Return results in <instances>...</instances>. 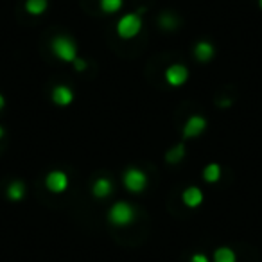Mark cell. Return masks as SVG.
Returning <instances> with one entry per match:
<instances>
[{"label": "cell", "instance_id": "15", "mask_svg": "<svg viewBox=\"0 0 262 262\" xmlns=\"http://www.w3.org/2000/svg\"><path fill=\"white\" fill-rule=\"evenodd\" d=\"M24 192H26V189H24V183H20V182H13L11 185H9V189H8V196L11 198L13 201L22 200Z\"/></svg>", "mask_w": 262, "mask_h": 262}, {"label": "cell", "instance_id": "21", "mask_svg": "<svg viewBox=\"0 0 262 262\" xmlns=\"http://www.w3.org/2000/svg\"><path fill=\"white\" fill-rule=\"evenodd\" d=\"M4 108V97H2V95H0V110Z\"/></svg>", "mask_w": 262, "mask_h": 262}, {"label": "cell", "instance_id": "23", "mask_svg": "<svg viewBox=\"0 0 262 262\" xmlns=\"http://www.w3.org/2000/svg\"><path fill=\"white\" fill-rule=\"evenodd\" d=\"M258 6H260V9H262V0H258Z\"/></svg>", "mask_w": 262, "mask_h": 262}, {"label": "cell", "instance_id": "11", "mask_svg": "<svg viewBox=\"0 0 262 262\" xmlns=\"http://www.w3.org/2000/svg\"><path fill=\"white\" fill-rule=\"evenodd\" d=\"M112 182L110 180H106V178H99L97 182L94 183V196H97V198H106V196H110L112 194Z\"/></svg>", "mask_w": 262, "mask_h": 262}, {"label": "cell", "instance_id": "19", "mask_svg": "<svg viewBox=\"0 0 262 262\" xmlns=\"http://www.w3.org/2000/svg\"><path fill=\"white\" fill-rule=\"evenodd\" d=\"M190 262H208V258L205 257V255H201V253H196L192 258H190Z\"/></svg>", "mask_w": 262, "mask_h": 262}, {"label": "cell", "instance_id": "3", "mask_svg": "<svg viewBox=\"0 0 262 262\" xmlns=\"http://www.w3.org/2000/svg\"><path fill=\"white\" fill-rule=\"evenodd\" d=\"M52 52L56 58L63 61H74L76 59V45L65 36H58L52 40Z\"/></svg>", "mask_w": 262, "mask_h": 262}, {"label": "cell", "instance_id": "20", "mask_svg": "<svg viewBox=\"0 0 262 262\" xmlns=\"http://www.w3.org/2000/svg\"><path fill=\"white\" fill-rule=\"evenodd\" d=\"M74 65H76V69L77 70H83L84 69V61H83V59H74Z\"/></svg>", "mask_w": 262, "mask_h": 262}, {"label": "cell", "instance_id": "13", "mask_svg": "<svg viewBox=\"0 0 262 262\" xmlns=\"http://www.w3.org/2000/svg\"><path fill=\"white\" fill-rule=\"evenodd\" d=\"M203 178L210 183L217 182V180L221 178V167H219L217 164H208L203 171Z\"/></svg>", "mask_w": 262, "mask_h": 262}, {"label": "cell", "instance_id": "14", "mask_svg": "<svg viewBox=\"0 0 262 262\" xmlns=\"http://www.w3.org/2000/svg\"><path fill=\"white\" fill-rule=\"evenodd\" d=\"M235 253L230 248H219L214 253V262H235Z\"/></svg>", "mask_w": 262, "mask_h": 262}, {"label": "cell", "instance_id": "6", "mask_svg": "<svg viewBox=\"0 0 262 262\" xmlns=\"http://www.w3.org/2000/svg\"><path fill=\"white\" fill-rule=\"evenodd\" d=\"M187 77H189V72L183 65H172L165 72V79L171 86H182L187 81Z\"/></svg>", "mask_w": 262, "mask_h": 262}, {"label": "cell", "instance_id": "17", "mask_svg": "<svg viewBox=\"0 0 262 262\" xmlns=\"http://www.w3.org/2000/svg\"><path fill=\"white\" fill-rule=\"evenodd\" d=\"M183 157V146H176V149H172L171 153L167 155V162H180Z\"/></svg>", "mask_w": 262, "mask_h": 262}, {"label": "cell", "instance_id": "7", "mask_svg": "<svg viewBox=\"0 0 262 262\" xmlns=\"http://www.w3.org/2000/svg\"><path fill=\"white\" fill-rule=\"evenodd\" d=\"M205 127H207V120H205L203 117H200V115H192L185 122V127H183V135L189 137V139H192V137L201 135V133L205 131Z\"/></svg>", "mask_w": 262, "mask_h": 262}, {"label": "cell", "instance_id": "16", "mask_svg": "<svg viewBox=\"0 0 262 262\" xmlns=\"http://www.w3.org/2000/svg\"><path fill=\"white\" fill-rule=\"evenodd\" d=\"M122 6V0H101V8L106 13H115Z\"/></svg>", "mask_w": 262, "mask_h": 262}, {"label": "cell", "instance_id": "1", "mask_svg": "<svg viewBox=\"0 0 262 262\" xmlns=\"http://www.w3.org/2000/svg\"><path fill=\"white\" fill-rule=\"evenodd\" d=\"M140 29H142V20H140L139 15H126L117 24V33H119L120 38H126V40L137 36Z\"/></svg>", "mask_w": 262, "mask_h": 262}, {"label": "cell", "instance_id": "10", "mask_svg": "<svg viewBox=\"0 0 262 262\" xmlns=\"http://www.w3.org/2000/svg\"><path fill=\"white\" fill-rule=\"evenodd\" d=\"M194 54L200 61H208V59L214 56V47H212L208 41H200L194 49Z\"/></svg>", "mask_w": 262, "mask_h": 262}, {"label": "cell", "instance_id": "18", "mask_svg": "<svg viewBox=\"0 0 262 262\" xmlns=\"http://www.w3.org/2000/svg\"><path fill=\"white\" fill-rule=\"evenodd\" d=\"M160 24L165 27V29H172V27L176 26V20L172 18V16H169V15H164V16L160 18Z\"/></svg>", "mask_w": 262, "mask_h": 262}, {"label": "cell", "instance_id": "4", "mask_svg": "<svg viewBox=\"0 0 262 262\" xmlns=\"http://www.w3.org/2000/svg\"><path fill=\"white\" fill-rule=\"evenodd\" d=\"M124 185L131 192H142L147 185V176L140 169H127L124 174Z\"/></svg>", "mask_w": 262, "mask_h": 262}, {"label": "cell", "instance_id": "5", "mask_svg": "<svg viewBox=\"0 0 262 262\" xmlns=\"http://www.w3.org/2000/svg\"><path fill=\"white\" fill-rule=\"evenodd\" d=\"M45 185L51 192H63L69 187V178L63 171H52L45 178Z\"/></svg>", "mask_w": 262, "mask_h": 262}, {"label": "cell", "instance_id": "12", "mask_svg": "<svg viewBox=\"0 0 262 262\" xmlns=\"http://www.w3.org/2000/svg\"><path fill=\"white\" fill-rule=\"evenodd\" d=\"M26 9L31 15H41L47 9V0H27Z\"/></svg>", "mask_w": 262, "mask_h": 262}, {"label": "cell", "instance_id": "2", "mask_svg": "<svg viewBox=\"0 0 262 262\" xmlns=\"http://www.w3.org/2000/svg\"><path fill=\"white\" fill-rule=\"evenodd\" d=\"M133 217H135V210H133V207H131L129 203H126V201H120V203H115L112 207V210H110V221L113 223V225H127V223L133 221Z\"/></svg>", "mask_w": 262, "mask_h": 262}, {"label": "cell", "instance_id": "22", "mask_svg": "<svg viewBox=\"0 0 262 262\" xmlns=\"http://www.w3.org/2000/svg\"><path fill=\"white\" fill-rule=\"evenodd\" d=\"M2 135H4V129H2V127H0V139H2Z\"/></svg>", "mask_w": 262, "mask_h": 262}, {"label": "cell", "instance_id": "9", "mask_svg": "<svg viewBox=\"0 0 262 262\" xmlns=\"http://www.w3.org/2000/svg\"><path fill=\"white\" fill-rule=\"evenodd\" d=\"M201 201H203V192H201L198 187H189V189L183 192V203L187 207L194 208V207H200Z\"/></svg>", "mask_w": 262, "mask_h": 262}, {"label": "cell", "instance_id": "8", "mask_svg": "<svg viewBox=\"0 0 262 262\" xmlns=\"http://www.w3.org/2000/svg\"><path fill=\"white\" fill-rule=\"evenodd\" d=\"M72 99H74L72 90H70L69 86H65V84H59V86H56L54 92H52V101L59 106H69L70 102H72Z\"/></svg>", "mask_w": 262, "mask_h": 262}]
</instances>
